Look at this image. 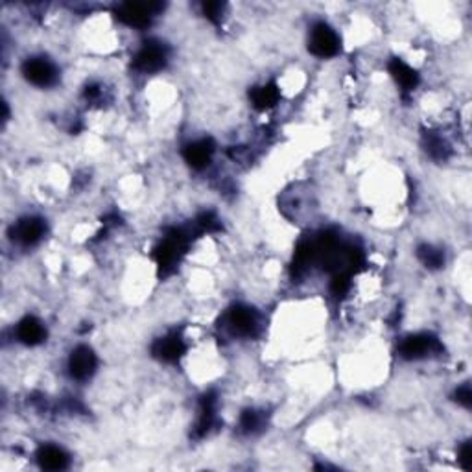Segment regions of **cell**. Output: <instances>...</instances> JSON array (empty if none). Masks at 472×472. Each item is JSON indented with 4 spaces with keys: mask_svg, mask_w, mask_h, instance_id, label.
<instances>
[{
    "mask_svg": "<svg viewBox=\"0 0 472 472\" xmlns=\"http://www.w3.org/2000/svg\"><path fill=\"white\" fill-rule=\"evenodd\" d=\"M309 48L318 58H331L340 50V39L331 26L319 23L310 32Z\"/></svg>",
    "mask_w": 472,
    "mask_h": 472,
    "instance_id": "1",
    "label": "cell"
},
{
    "mask_svg": "<svg viewBox=\"0 0 472 472\" xmlns=\"http://www.w3.org/2000/svg\"><path fill=\"white\" fill-rule=\"evenodd\" d=\"M161 9V4H141V2H126L117 8L118 18L127 26L144 28L151 23L155 11Z\"/></svg>",
    "mask_w": 472,
    "mask_h": 472,
    "instance_id": "2",
    "label": "cell"
},
{
    "mask_svg": "<svg viewBox=\"0 0 472 472\" xmlns=\"http://www.w3.org/2000/svg\"><path fill=\"white\" fill-rule=\"evenodd\" d=\"M23 74L28 82L37 87H50L58 80V70L48 59L32 58L23 65Z\"/></svg>",
    "mask_w": 472,
    "mask_h": 472,
    "instance_id": "3",
    "label": "cell"
},
{
    "mask_svg": "<svg viewBox=\"0 0 472 472\" xmlns=\"http://www.w3.org/2000/svg\"><path fill=\"white\" fill-rule=\"evenodd\" d=\"M96 369V356L92 349L80 345L73 350L68 358V371L76 380H87Z\"/></svg>",
    "mask_w": 472,
    "mask_h": 472,
    "instance_id": "4",
    "label": "cell"
},
{
    "mask_svg": "<svg viewBox=\"0 0 472 472\" xmlns=\"http://www.w3.org/2000/svg\"><path fill=\"white\" fill-rule=\"evenodd\" d=\"M166 63V50L159 43H146L135 55V67L142 73H157Z\"/></svg>",
    "mask_w": 472,
    "mask_h": 472,
    "instance_id": "5",
    "label": "cell"
},
{
    "mask_svg": "<svg viewBox=\"0 0 472 472\" xmlns=\"http://www.w3.org/2000/svg\"><path fill=\"white\" fill-rule=\"evenodd\" d=\"M439 349V341L436 338L428 336V334H415V336H409L402 341L400 354L408 360H419Z\"/></svg>",
    "mask_w": 472,
    "mask_h": 472,
    "instance_id": "6",
    "label": "cell"
},
{
    "mask_svg": "<svg viewBox=\"0 0 472 472\" xmlns=\"http://www.w3.org/2000/svg\"><path fill=\"white\" fill-rule=\"evenodd\" d=\"M229 325H231L232 331L236 334H242V336H253L257 327H259V318L257 313L253 312L247 306H236L229 313Z\"/></svg>",
    "mask_w": 472,
    "mask_h": 472,
    "instance_id": "7",
    "label": "cell"
},
{
    "mask_svg": "<svg viewBox=\"0 0 472 472\" xmlns=\"http://www.w3.org/2000/svg\"><path fill=\"white\" fill-rule=\"evenodd\" d=\"M45 235V222L39 218H24L15 225L14 238L24 245H32Z\"/></svg>",
    "mask_w": 472,
    "mask_h": 472,
    "instance_id": "8",
    "label": "cell"
},
{
    "mask_svg": "<svg viewBox=\"0 0 472 472\" xmlns=\"http://www.w3.org/2000/svg\"><path fill=\"white\" fill-rule=\"evenodd\" d=\"M45 327H43V323L37 318L28 316V318H24L23 321L18 323L17 338L23 341L24 345H37V343H41L45 340Z\"/></svg>",
    "mask_w": 472,
    "mask_h": 472,
    "instance_id": "9",
    "label": "cell"
},
{
    "mask_svg": "<svg viewBox=\"0 0 472 472\" xmlns=\"http://www.w3.org/2000/svg\"><path fill=\"white\" fill-rule=\"evenodd\" d=\"M213 151H214L213 142L198 141V142H192V144L186 146L185 151H183V155H185L186 163L191 164V166H194V168H203V166L209 164Z\"/></svg>",
    "mask_w": 472,
    "mask_h": 472,
    "instance_id": "10",
    "label": "cell"
},
{
    "mask_svg": "<svg viewBox=\"0 0 472 472\" xmlns=\"http://www.w3.org/2000/svg\"><path fill=\"white\" fill-rule=\"evenodd\" d=\"M183 350H185L183 340L179 336H176V334L163 338V340L157 341L154 347L155 356L164 360V362H176V360L183 354Z\"/></svg>",
    "mask_w": 472,
    "mask_h": 472,
    "instance_id": "11",
    "label": "cell"
},
{
    "mask_svg": "<svg viewBox=\"0 0 472 472\" xmlns=\"http://www.w3.org/2000/svg\"><path fill=\"white\" fill-rule=\"evenodd\" d=\"M390 73L393 74V77L397 80L400 87H402V91H413L419 83V76L417 73L413 70L409 65H406L404 61H400V59H393L390 63Z\"/></svg>",
    "mask_w": 472,
    "mask_h": 472,
    "instance_id": "12",
    "label": "cell"
},
{
    "mask_svg": "<svg viewBox=\"0 0 472 472\" xmlns=\"http://www.w3.org/2000/svg\"><path fill=\"white\" fill-rule=\"evenodd\" d=\"M37 459L46 471H63L68 465V456L58 446H43L37 454Z\"/></svg>",
    "mask_w": 472,
    "mask_h": 472,
    "instance_id": "13",
    "label": "cell"
},
{
    "mask_svg": "<svg viewBox=\"0 0 472 472\" xmlns=\"http://www.w3.org/2000/svg\"><path fill=\"white\" fill-rule=\"evenodd\" d=\"M253 104L254 107H259V109H268L272 105L277 104L279 100V91L275 85H264L259 87V89H254L253 95Z\"/></svg>",
    "mask_w": 472,
    "mask_h": 472,
    "instance_id": "14",
    "label": "cell"
},
{
    "mask_svg": "<svg viewBox=\"0 0 472 472\" xmlns=\"http://www.w3.org/2000/svg\"><path fill=\"white\" fill-rule=\"evenodd\" d=\"M417 254L427 268H439V266H443V260H445L443 259V253L436 250V247H431V245H421Z\"/></svg>",
    "mask_w": 472,
    "mask_h": 472,
    "instance_id": "15",
    "label": "cell"
},
{
    "mask_svg": "<svg viewBox=\"0 0 472 472\" xmlns=\"http://www.w3.org/2000/svg\"><path fill=\"white\" fill-rule=\"evenodd\" d=\"M240 424L245 431H254L257 428H260V424H262V417H260L259 412L250 409V412H245L244 415H242Z\"/></svg>",
    "mask_w": 472,
    "mask_h": 472,
    "instance_id": "16",
    "label": "cell"
},
{
    "mask_svg": "<svg viewBox=\"0 0 472 472\" xmlns=\"http://www.w3.org/2000/svg\"><path fill=\"white\" fill-rule=\"evenodd\" d=\"M223 11V4L220 2H205L203 4V14L210 18V21H220Z\"/></svg>",
    "mask_w": 472,
    "mask_h": 472,
    "instance_id": "17",
    "label": "cell"
},
{
    "mask_svg": "<svg viewBox=\"0 0 472 472\" xmlns=\"http://www.w3.org/2000/svg\"><path fill=\"white\" fill-rule=\"evenodd\" d=\"M456 400H458V402L461 406H465V408H471V404H472V391H471V386H468V384H465V386L458 387V391H456Z\"/></svg>",
    "mask_w": 472,
    "mask_h": 472,
    "instance_id": "18",
    "label": "cell"
},
{
    "mask_svg": "<svg viewBox=\"0 0 472 472\" xmlns=\"http://www.w3.org/2000/svg\"><path fill=\"white\" fill-rule=\"evenodd\" d=\"M472 449H471V443H465L463 446H461V452H459V463H461V467L465 468V471H471L472 468Z\"/></svg>",
    "mask_w": 472,
    "mask_h": 472,
    "instance_id": "19",
    "label": "cell"
}]
</instances>
